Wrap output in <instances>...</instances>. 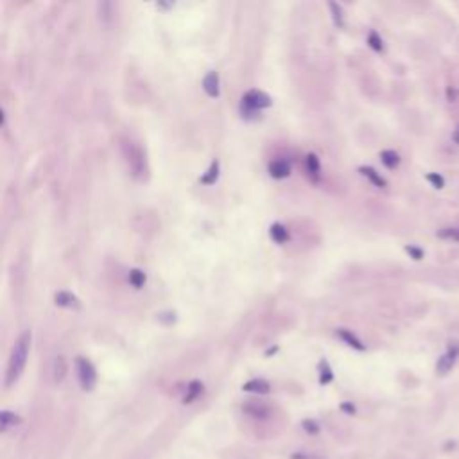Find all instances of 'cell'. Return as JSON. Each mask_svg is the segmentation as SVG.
<instances>
[{
	"mask_svg": "<svg viewBox=\"0 0 459 459\" xmlns=\"http://www.w3.org/2000/svg\"><path fill=\"white\" fill-rule=\"evenodd\" d=\"M276 350H278V348H271V350H267V355H271V353H275Z\"/></svg>",
	"mask_w": 459,
	"mask_h": 459,
	"instance_id": "32",
	"label": "cell"
},
{
	"mask_svg": "<svg viewBox=\"0 0 459 459\" xmlns=\"http://www.w3.org/2000/svg\"><path fill=\"white\" fill-rule=\"evenodd\" d=\"M120 153L131 174L137 180H144L147 176V161H145V154L140 145L131 138H120Z\"/></svg>",
	"mask_w": 459,
	"mask_h": 459,
	"instance_id": "2",
	"label": "cell"
},
{
	"mask_svg": "<svg viewBox=\"0 0 459 459\" xmlns=\"http://www.w3.org/2000/svg\"><path fill=\"white\" fill-rule=\"evenodd\" d=\"M75 369H77V379L81 388L85 391H92L97 384V371H95L94 364L88 359L77 357L75 359Z\"/></svg>",
	"mask_w": 459,
	"mask_h": 459,
	"instance_id": "4",
	"label": "cell"
},
{
	"mask_svg": "<svg viewBox=\"0 0 459 459\" xmlns=\"http://www.w3.org/2000/svg\"><path fill=\"white\" fill-rule=\"evenodd\" d=\"M457 357H459V341L457 339H452V341H448V345H447V352L438 359L436 373H438V375H447V373L455 366Z\"/></svg>",
	"mask_w": 459,
	"mask_h": 459,
	"instance_id": "5",
	"label": "cell"
},
{
	"mask_svg": "<svg viewBox=\"0 0 459 459\" xmlns=\"http://www.w3.org/2000/svg\"><path fill=\"white\" fill-rule=\"evenodd\" d=\"M203 90L208 97H219V75L217 72H208L203 79Z\"/></svg>",
	"mask_w": 459,
	"mask_h": 459,
	"instance_id": "7",
	"label": "cell"
},
{
	"mask_svg": "<svg viewBox=\"0 0 459 459\" xmlns=\"http://www.w3.org/2000/svg\"><path fill=\"white\" fill-rule=\"evenodd\" d=\"M22 424V418L15 412H9V411H2L0 412V431L6 432L8 429L16 427V425Z\"/></svg>",
	"mask_w": 459,
	"mask_h": 459,
	"instance_id": "13",
	"label": "cell"
},
{
	"mask_svg": "<svg viewBox=\"0 0 459 459\" xmlns=\"http://www.w3.org/2000/svg\"><path fill=\"white\" fill-rule=\"evenodd\" d=\"M359 173H361L364 178H368V180L371 181L375 187H379V189H386V187H388V181H386L384 178H382L381 174L377 173V171L373 169V167L362 165V167H359Z\"/></svg>",
	"mask_w": 459,
	"mask_h": 459,
	"instance_id": "9",
	"label": "cell"
},
{
	"mask_svg": "<svg viewBox=\"0 0 459 459\" xmlns=\"http://www.w3.org/2000/svg\"><path fill=\"white\" fill-rule=\"evenodd\" d=\"M31 332L25 330L18 338V341L15 343V346H13L11 357H9L8 362V371H6V388H11L20 379V375L24 373L29 357V348H31Z\"/></svg>",
	"mask_w": 459,
	"mask_h": 459,
	"instance_id": "1",
	"label": "cell"
},
{
	"mask_svg": "<svg viewBox=\"0 0 459 459\" xmlns=\"http://www.w3.org/2000/svg\"><path fill=\"white\" fill-rule=\"evenodd\" d=\"M328 9L332 11V20H333V24H336V27L341 29L343 25H345V20H343V9L339 8V4H336V2H328Z\"/></svg>",
	"mask_w": 459,
	"mask_h": 459,
	"instance_id": "22",
	"label": "cell"
},
{
	"mask_svg": "<svg viewBox=\"0 0 459 459\" xmlns=\"http://www.w3.org/2000/svg\"><path fill=\"white\" fill-rule=\"evenodd\" d=\"M405 252L409 253V257H411L412 260H422V259H424V252H422L418 246H405Z\"/></svg>",
	"mask_w": 459,
	"mask_h": 459,
	"instance_id": "28",
	"label": "cell"
},
{
	"mask_svg": "<svg viewBox=\"0 0 459 459\" xmlns=\"http://www.w3.org/2000/svg\"><path fill=\"white\" fill-rule=\"evenodd\" d=\"M338 338L341 339L345 345H348V346H352L353 350H364L366 346L362 345V341L361 339L355 336V333L352 332V330H346V328H341V330H338Z\"/></svg>",
	"mask_w": 459,
	"mask_h": 459,
	"instance_id": "10",
	"label": "cell"
},
{
	"mask_svg": "<svg viewBox=\"0 0 459 459\" xmlns=\"http://www.w3.org/2000/svg\"><path fill=\"white\" fill-rule=\"evenodd\" d=\"M97 13H99V22L102 25H110L111 18H113V4L111 2H99Z\"/></svg>",
	"mask_w": 459,
	"mask_h": 459,
	"instance_id": "15",
	"label": "cell"
},
{
	"mask_svg": "<svg viewBox=\"0 0 459 459\" xmlns=\"http://www.w3.org/2000/svg\"><path fill=\"white\" fill-rule=\"evenodd\" d=\"M269 235L271 239L275 240L276 244H283L289 240V232H287V228L283 226V224L280 223H273L269 228Z\"/></svg>",
	"mask_w": 459,
	"mask_h": 459,
	"instance_id": "14",
	"label": "cell"
},
{
	"mask_svg": "<svg viewBox=\"0 0 459 459\" xmlns=\"http://www.w3.org/2000/svg\"><path fill=\"white\" fill-rule=\"evenodd\" d=\"M452 140H454V144H457V145H459V124L455 126L454 133H452Z\"/></svg>",
	"mask_w": 459,
	"mask_h": 459,
	"instance_id": "31",
	"label": "cell"
},
{
	"mask_svg": "<svg viewBox=\"0 0 459 459\" xmlns=\"http://www.w3.org/2000/svg\"><path fill=\"white\" fill-rule=\"evenodd\" d=\"M244 412H247V414L253 416V418H260V420H262V418H267L269 409L262 404H257V402H247V404L244 405Z\"/></svg>",
	"mask_w": 459,
	"mask_h": 459,
	"instance_id": "17",
	"label": "cell"
},
{
	"mask_svg": "<svg viewBox=\"0 0 459 459\" xmlns=\"http://www.w3.org/2000/svg\"><path fill=\"white\" fill-rule=\"evenodd\" d=\"M381 160H382V163H384V167H388V169L393 171L400 165V154L396 153V151L386 149L381 153Z\"/></svg>",
	"mask_w": 459,
	"mask_h": 459,
	"instance_id": "18",
	"label": "cell"
},
{
	"mask_svg": "<svg viewBox=\"0 0 459 459\" xmlns=\"http://www.w3.org/2000/svg\"><path fill=\"white\" fill-rule=\"evenodd\" d=\"M67 371H68V366H67V361H65V357H56L54 361V368H52V379H54L56 384H61L63 382V379L67 377Z\"/></svg>",
	"mask_w": 459,
	"mask_h": 459,
	"instance_id": "12",
	"label": "cell"
},
{
	"mask_svg": "<svg viewBox=\"0 0 459 459\" xmlns=\"http://www.w3.org/2000/svg\"><path fill=\"white\" fill-rule=\"evenodd\" d=\"M302 427L305 429V432H309V434H318L319 432V425H318V422H314V420H303Z\"/></svg>",
	"mask_w": 459,
	"mask_h": 459,
	"instance_id": "26",
	"label": "cell"
},
{
	"mask_svg": "<svg viewBox=\"0 0 459 459\" xmlns=\"http://www.w3.org/2000/svg\"><path fill=\"white\" fill-rule=\"evenodd\" d=\"M217 178H219V161L214 160L212 163H210V167H208L206 173L199 178V181L203 185H214L217 181Z\"/></svg>",
	"mask_w": 459,
	"mask_h": 459,
	"instance_id": "19",
	"label": "cell"
},
{
	"mask_svg": "<svg viewBox=\"0 0 459 459\" xmlns=\"http://www.w3.org/2000/svg\"><path fill=\"white\" fill-rule=\"evenodd\" d=\"M307 171L312 178H318L321 173V163H319V158L316 154H309L307 156Z\"/></svg>",
	"mask_w": 459,
	"mask_h": 459,
	"instance_id": "20",
	"label": "cell"
},
{
	"mask_svg": "<svg viewBox=\"0 0 459 459\" xmlns=\"http://www.w3.org/2000/svg\"><path fill=\"white\" fill-rule=\"evenodd\" d=\"M203 382L201 381H192L187 388V395L183 398V404H192L196 398H199L201 393H203Z\"/></svg>",
	"mask_w": 459,
	"mask_h": 459,
	"instance_id": "16",
	"label": "cell"
},
{
	"mask_svg": "<svg viewBox=\"0 0 459 459\" xmlns=\"http://www.w3.org/2000/svg\"><path fill=\"white\" fill-rule=\"evenodd\" d=\"M368 45L375 52H382V51H384V41H382L381 34H379L377 31H369V34H368Z\"/></svg>",
	"mask_w": 459,
	"mask_h": 459,
	"instance_id": "23",
	"label": "cell"
},
{
	"mask_svg": "<svg viewBox=\"0 0 459 459\" xmlns=\"http://www.w3.org/2000/svg\"><path fill=\"white\" fill-rule=\"evenodd\" d=\"M341 409L345 412H348V414H355V407H353L352 404H348V402H345V404H341Z\"/></svg>",
	"mask_w": 459,
	"mask_h": 459,
	"instance_id": "30",
	"label": "cell"
},
{
	"mask_svg": "<svg viewBox=\"0 0 459 459\" xmlns=\"http://www.w3.org/2000/svg\"><path fill=\"white\" fill-rule=\"evenodd\" d=\"M54 303L58 307H65V309H74L79 310L81 309V302L75 295L68 293V290H59L54 295Z\"/></svg>",
	"mask_w": 459,
	"mask_h": 459,
	"instance_id": "6",
	"label": "cell"
},
{
	"mask_svg": "<svg viewBox=\"0 0 459 459\" xmlns=\"http://www.w3.org/2000/svg\"><path fill=\"white\" fill-rule=\"evenodd\" d=\"M273 104V99L262 90H249L240 99V115L246 120H253L262 110Z\"/></svg>",
	"mask_w": 459,
	"mask_h": 459,
	"instance_id": "3",
	"label": "cell"
},
{
	"mask_svg": "<svg viewBox=\"0 0 459 459\" xmlns=\"http://www.w3.org/2000/svg\"><path fill=\"white\" fill-rule=\"evenodd\" d=\"M427 181L432 185V187H434V189H438V190L443 189V187H445L443 176H441V174H438V173H429L427 174Z\"/></svg>",
	"mask_w": 459,
	"mask_h": 459,
	"instance_id": "25",
	"label": "cell"
},
{
	"mask_svg": "<svg viewBox=\"0 0 459 459\" xmlns=\"http://www.w3.org/2000/svg\"><path fill=\"white\" fill-rule=\"evenodd\" d=\"M128 280H130V283L135 287V289H142L144 283H145V273L144 271H140V269H131Z\"/></svg>",
	"mask_w": 459,
	"mask_h": 459,
	"instance_id": "21",
	"label": "cell"
},
{
	"mask_svg": "<svg viewBox=\"0 0 459 459\" xmlns=\"http://www.w3.org/2000/svg\"><path fill=\"white\" fill-rule=\"evenodd\" d=\"M438 235H440V237H447V239L459 240V228H443V230H441Z\"/></svg>",
	"mask_w": 459,
	"mask_h": 459,
	"instance_id": "27",
	"label": "cell"
},
{
	"mask_svg": "<svg viewBox=\"0 0 459 459\" xmlns=\"http://www.w3.org/2000/svg\"><path fill=\"white\" fill-rule=\"evenodd\" d=\"M332 379H333V375H332L330 366L326 364V361H321L319 362V382L325 386V384H328V382H332Z\"/></svg>",
	"mask_w": 459,
	"mask_h": 459,
	"instance_id": "24",
	"label": "cell"
},
{
	"mask_svg": "<svg viewBox=\"0 0 459 459\" xmlns=\"http://www.w3.org/2000/svg\"><path fill=\"white\" fill-rule=\"evenodd\" d=\"M242 389L247 393H255V395H267L271 391V386L262 379H253V381H247L242 386Z\"/></svg>",
	"mask_w": 459,
	"mask_h": 459,
	"instance_id": "11",
	"label": "cell"
},
{
	"mask_svg": "<svg viewBox=\"0 0 459 459\" xmlns=\"http://www.w3.org/2000/svg\"><path fill=\"white\" fill-rule=\"evenodd\" d=\"M269 174L275 180H283L290 174V163L285 160H275L269 163Z\"/></svg>",
	"mask_w": 459,
	"mask_h": 459,
	"instance_id": "8",
	"label": "cell"
},
{
	"mask_svg": "<svg viewBox=\"0 0 459 459\" xmlns=\"http://www.w3.org/2000/svg\"><path fill=\"white\" fill-rule=\"evenodd\" d=\"M290 459H325L323 455H316V454H310V452H295L290 455Z\"/></svg>",
	"mask_w": 459,
	"mask_h": 459,
	"instance_id": "29",
	"label": "cell"
}]
</instances>
